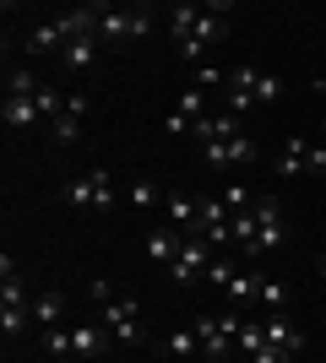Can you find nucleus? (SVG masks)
Instances as JSON below:
<instances>
[{"mask_svg":"<svg viewBox=\"0 0 326 363\" xmlns=\"http://www.w3.org/2000/svg\"><path fill=\"white\" fill-rule=\"evenodd\" d=\"M261 157V147L250 136H229V141H212V147H202V163L207 168H229V163H256Z\"/></svg>","mask_w":326,"mask_h":363,"instance_id":"obj_10","label":"nucleus"},{"mask_svg":"<svg viewBox=\"0 0 326 363\" xmlns=\"http://www.w3.org/2000/svg\"><path fill=\"white\" fill-rule=\"evenodd\" d=\"M310 147H315V141H305V136H288V141H283V152H278V174H283V179L310 174Z\"/></svg>","mask_w":326,"mask_h":363,"instance_id":"obj_16","label":"nucleus"},{"mask_svg":"<svg viewBox=\"0 0 326 363\" xmlns=\"http://www.w3.org/2000/svg\"><path fill=\"white\" fill-rule=\"evenodd\" d=\"M261 282H266L261 272H234V277H229V288H223V293H229L234 303H250V298H261Z\"/></svg>","mask_w":326,"mask_h":363,"instance_id":"obj_19","label":"nucleus"},{"mask_svg":"<svg viewBox=\"0 0 326 363\" xmlns=\"http://www.w3.org/2000/svg\"><path fill=\"white\" fill-rule=\"evenodd\" d=\"M212 260H217V255H212V244L190 233V239H185V250L174 255L169 277H174V282H180V288H190V282H207V272H212Z\"/></svg>","mask_w":326,"mask_h":363,"instance_id":"obj_7","label":"nucleus"},{"mask_svg":"<svg viewBox=\"0 0 326 363\" xmlns=\"http://www.w3.org/2000/svg\"><path fill=\"white\" fill-rule=\"evenodd\" d=\"M163 347H169L174 358H190V352H202V336H196V331H169Z\"/></svg>","mask_w":326,"mask_h":363,"instance_id":"obj_29","label":"nucleus"},{"mask_svg":"<svg viewBox=\"0 0 326 363\" xmlns=\"http://www.w3.org/2000/svg\"><path fill=\"white\" fill-rule=\"evenodd\" d=\"M190 233H180V228H153L147 233V260H158V266H174V255L185 250Z\"/></svg>","mask_w":326,"mask_h":363,"instance_id":"obj_15","label":"nucleus"},{"mask_svg":"<svg viewBox=\"0 0 326 363\" xmlns=\"http://www.w3.org/2000/svg\"><path fill=\"white\" fill-rule=\"evenodd\" d=\"M256 87H261V71H256L250 60H239V65L229 71V114H239V120H245L250 108H256Z\"/></svg>","mask_w":326,"mask_h":363,"instance_id":"obj_8","label":"nucleus"},{"mask_svg":"<svg viewBox=\"0 0 326 363\" xmlns=\"http://www.w3.org/2000/svg\"><path fill=\"white\" fill-rule=\"evenodd\" d=\"M0 114H6V125H11V130H33V125L44 120L33 98H6V108H0Z\"/></svg>","mask_w":326,"mask_h":363,"instance_id":"obj_17","label":"nucleus"},{"mask_svg":"<svg viewBox=\"0 0 326 363\" xmlns=\"http://www.w3.org/2000/svg\"><path fill=\"white\" fill-rule=\"evenodd\" d=\"M163 212H169V228H180V233H196L202 201H196V196H185V190H169V196H163Z\"/></svg>","mask_w":326,"mask_h":363,"instance_id":"obj_13","label":"nucleus"},{"mask_svg":"<svg viewBox=\"0 0 326 363\" xmlns=\"http://www.w3.org/2000/svg\"><path fill=\"white\" fill-rule=\"evenodd\" d=\"M87 108H93V98H82V92H71V98H65V114H77V120L87 114Z\"/></svg>","mask_w":326,"mask_h":363,"instance_id":"obj_36","label":"nucleus"},{"mask_svg":"<svg viewBox=\"0 0 326 363\" xmlns=\"http://www.w3.org/2000/svg\"><path fill=\"white\" fill-rule=\"evenodd\" d=\"M60 201L71 206V212H114V201H125V190H114V179H109L104 168H93V174L65 179Z\"/></svg>","mask_w":326,"mask_h":363,"instance_id":"obj_1","label":"nucleus"},{"mask_svg":"<svg viewBox=\"0 0 326 363\" xmlns=\"http://www.w3.org/2000/svg\"><path fill=\"white\" fill-rule=\"evenodd\" d=\"M158 184L153 179H136V184H125V206H136V212H147V206H158Z\"/></svg>","mask_w":326,"mask_h":363,"instance_id":"obj_25","label":"nucleus"},{"mask_svg":"<svg viewBox=\"0 0 326 363\" xmlns=\"http://www.w3.org/2000/svg\"><path fill=\"white\" fill-rule=\"evenodd\" d=\"M93 55H98V38H71V44L60 49V60L71 65V71H87V65H93Z\"/></svg>","mask_w":326,"mask_h":363,"instance_id":"obj_22","label":"nucleus"},{"mask_svg":"<svg viewBox=\"0 0 326 363\" xmlns=\"http://www.w3.org/2000/svg\"><path fill=\"white\" fill-rule=\"evenodd\" d=\"M229 239H234V244H250V239H256V206L229 217Z\"/></svg>","mask_w":326,"mask_h":363,"instance_id":"obj_28","label":"nucleus"},{"mask_svg":"<svg viewBox=\"0 0 326 363\" xmlns=\"http://www.w3.org/2000/svg\"><path fill=\"white\" fill-rule=\"evenodd\" d=\"M261 303H266V315H283V309H288V282L266 277V282H261Z\"/></svg>","mask_w":326,"mask_h":363,"instance_id":"obj_26","label":"nucleus"},{"mask_svg":"<svg viewBox=\"0 0 326 363\" xmlns=\"http://www.w3.org/2000/svg\"><path fill=\"white\" fill-rule=\"evenodd\" d=\"M321 277H326V266H321Z\"/></svg>","mask_w":326,"mask_h":363,"instance_id":"obj_39","label":"nucleus"},{"mask_svg":"<svg viewBox=\"0 0 326 363\" xmlns=\"http://www.w3.org/2000/svg\"><path fill=\"white\" fill-rule=\"evenodd\" d=\"M196 239H207L212 250H217V244H234V239H229V206H223V196H207V201H202Z\"/></svg>","mask_w":326,"mask_h":363,"instance_id":"obj_11","label":"nucleus"},{"mask_svg":"<svg viewBox=\"0 0 326 363\" xmlns=\"http://www.w3.org/2000/svg\"><path fill=\"white\" fill-rule=\"evenodd\" d=\"M87 293H93V303H98V309H104V303H114V298H120V293L109 288V277H93V288H87Z\"/></svg>","mask_w":326,"mask_h":363,"instance_id":"obj_33","label":"nucleus"},{"mask_svg":"<svg viewBox=\"0 0 326 363\" xmlns=\"http://www.w3.org/2000/svg\"><path fill=\"white\" fill-rule=\"evenodd\" d=\"M310 174H326V147H310Z\"/></svg>","mask_w":326,"mask_h":363,"instance_id":"obj_37","label":"nucleus"},{"mask_svg":"<svg viewBox=\"0 0 326 363\" xmlns=\"http://www.w3.org/2000/svg\"><path fill=\"white\" fill-rule=\"evenodd\" d=\"M217 82H223V71H217V65H196V82H190V87H196V92H207V87H217Z\"/></svg>","mask_w":326,"mask_h":363,"instance_id":"obj_31","label":"nucleus"},{"mask_svg":"<svg viewBox=\"0 0 326 363\" xmlns=\"http://www.w3.org/2000/svg\"><path fill=\"white\" fill-rule=\"evenodd\" d=\"M98 325H104L114 342H125V347H136L141 342V303L136 298H114L98 309Z\"/></svg>","mask_w":326,"mask_h":363,"instance_id":"obj_4","label":"nucleus"},{"mask_svg":"<svg viewBox=\"0 0 326 363\" xmlns=\"http://www.w3.org/2000/svg\"><path fill=\"white\" fill-rule=\"evenodd\" d=\"M55 363H77V358H55Z\"/></svg>","mask_w":326,"mask_h":363,"instance_id":"obj_38","label":"nucleus"},{"mask_svg":"<svg viewBox=\"0 0 326 363\" xmlns=\"http://www.w3.org/2000/svg\"><path fill=\"white\" fill-rule=\"evenodd\" d=\"M60 315H65V298H60V293H49V288L33 293V325H44V331H49Z\"/></svg>","mask_w":326,"mask_h":363,"instance_id":"obj_18","label":"nucleus"},{"mask_svg":"<svg viewBox=\"0 0 326 363\" xmlns=\"http://www.w3.org/2000/svg\"><path fill=\"white\" fill-rule=\"evenodd\" d=\"M44 352H49V358H71V331L49 325V331H44Z\"/></svg>","mask_w":326,"mask_h":363,"instance_id":"obj_30","label":"nucleus"},{"mask_svg":"<svg viewBox=\"0 0 326 363\" xmlns=\"http://www.w3.org/2000/svg\"><path fill=\"white\" fill-rule=\"evenodd\" d=\"M147 28H153V11H147V6H109V11H104V28H98V38L131 44V38H141Z\"/></svg>","mask_w":326,"mask_h":363,"instance_id":"obj_6","label":"nucleus"},{"mask_svg":"<svg viewBox=\"0 0 326 363\" xmlns=\"http://www.w3.org/2000/svg\"><path fill=\"white\" fill-rule=\"evenodd\" d=\"M196 16H202V6H174V11H169V33H174V44H185L190 33H196Z\"/></svg>","mask_w":326,"mask_h":363,"instance_id":"obj_24","label":"nucleus"},{"mask_svg":"<svg viewBox=\"0 0 326 363\" xmlns=\"http://www.w3.org/2000/svg\"><path fill=\"white\" fill-rule=\"evenodd\" d=\"M109 342H114V336H109L104 325H71V358L77 363H93Z\"/></svg>","mask_w":326,"mask_h":363,"instance_id":"obj_14","label":"nucleus"},{"mask_svg":"<svg viewBox=\"0 0 326 363\" xmlns=\"http://www.w3.org/2000/svg\"><path fill=\"white\" fill-rule=\"evenodd\" d=\"M38 87H44V82H38L28 65H16V71L6 76V98H38Z\"/></svg>","mask_w":326,"mask_h":363,"instance_id":"obj_23","label":"nucleus"},{"mask_svg":"<svg viewBox=\"0 0 326 363\" xmlns=\"http://www.w3.org/2000/svg\"><path fill=\"white\" fill-rule=\"evenodd\" d=\"M104 11H109V6H71V11L55 16V28H60L65 44H71V38H98V28H104Z\"/></svg>","mask_w":326,"mask_h":363,"instance_id":"obj_9","label":"nucleus"},{"mask_svg":"<svg viewBox=\"0 0 326 363\" xmlns=\"http://www.w3.org/2000/svg\"><path fill=\"white\" fill-rule=\"evenodd\" d=\"M288 239V223H283V201L278 196H256V239L245 244L250 260H261L266 250H278Z\"/></svg>","mask_w":326,"mask_h":363,"instance_id":"obj_2","label":"nucleus"},{"mask_svg":"<svg viewBox=\"0 0 326 363\" xmlns=\"http://www.w3.org/2000/svg\"><path fill=\"white\" fill-rule=\"evenodd\" d=\"M250 363H294V358H288V352H283V347H261V352H256V358H250Z\"/></svg>","mask_w":326,"mask_h":363,"instance_id":"obj_35","label":"nucleus"},{"mask_svg":"<svg viewBox=\"0 0 326 363\" xmlns=\"http://www.w3.org/2000/svg\"><path fill=\"white\" fill-rule=\"evenodd\" d=\"M278 92H283V82H278V76H266V71H261V87H256V104H272Z\"/></svg>","mask_w":326,"mask_h":363,"instance_id":"obj_34","label":"nucleus"},{"mask_svg":"<svg viewBox=\"0 0 326 363\" xmlns=\"http://www.w3.org/2000/svg\"><path fill=\"white\" fill-rule=\"evenodd\" d=\"M60 49H65V38H60L55 22H44V28L28 33V55H60Z\"/></svg>","mask_w":326,"mask_h":363,"instance_id":"obj_20","label":"nucleus"},{"mask_svg":"<svg viewBox=\"0 0 326 363\" xmlns=\"http://www.w3.org/2000/svg\"><path fill=\"white\" fill-rule=\"evenodd\" d=\"M55 136H60V141H77L82 136V120H77V114H60V120H55Z\"/></svg>","mask_w":326,"mask_h":363,"instance_id":"obj_32","label":"nucleus"},{"mask_svg":"<svg viewBox=\"0 0 326 363\" xmlns=\"http://www.w3.org/2000/svg\"><path fill=\"white\" fill-rule=\"evenodd\" d=\"M28 325H33L28 282H22V277H6V288H0V331H6V336H22Z\"/></svg>","mask_w":326,"mask_h":363,"instance_id":"obj_3","label":"nucleus"},{"mask_svg":"<svg viewBox=\"0 0 326 363\" xmlns=\"http://www.w3.org/2000/svg\"><path fill=\"white\" fill-rule=\"evenodd\" d=\"M174 114H185V125H196V120H207V92H196V87H185L180 92V108Z\"/></svg>","mask_w":326,"mask_h":363,"instance_id":"obj_27","label":"nucleus"},{"mask_svg":"<svg viewBox=\"0 0 326 363\" xmlns=\"http://www.w3.org/2000/svg\"><path fill=\"white\" fill-rule=\"evenodd\" d=\"M239 325H245V320H234V315H196V320H190V331L202 336V352H207V358H229Z\"/></svg>","mask_w":326,"mask_h":363,"instance_id":"obj_5","label":"nucleus"},{"mask_svg":"<svg viewBox=\"0 0 326 363\" xmlns=\"http://www.w3.org/2000/svg\"><path fill=\"white\" fill-rule=\"evenodd\" d=\"M266 347H283L288 358H299L305 352V331L294 325V315L283 309V315H266Z\"/></svg>","mask_w":326,"mask_h":363,"instance_id":"obj_12","label":"nucleus"},{"mask_svg":"<svg viewBox=\"0 0 326 363\" xmlns=\"http://www.w3.org/2000/svg\"><path fill=\"white\" fill-rule=\"evenodd\" d=\"M234 347L245 352V358H256V352L266 347V320H245V325H239V336H234Z\"/></svg>","mask_w":326,"mask_h":363,"instance_id":"obj_21","label":"nucleus"}]
</instances>
